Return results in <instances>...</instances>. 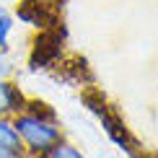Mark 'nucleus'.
<instances>
[{"instance_id":"2","label":"nucleus","mask_w":158,"mask_h":158,"mask_svg":"<svg viewBox=\"0 0 158 158\" xmlns=\"http://www.w3.org/2000/svg\"><path fill=\"white\" fill-rule=\"evenodd\" d=\"M21 150H23V143L13 127V122H5L0 117V158H18Z\"/></svg>"},{"instance_id":"4","label":"nucleus","mask_w":158,"mask_h":158,"mask_svg":"<svg viewBox=\"0 0 158 158\" xmlns=\"http://www.w3.org/2000/svg\"><path fill=\"white\" fill-rule=\"evenodd\" d=\"M47 158H83V153L73 145H68V143H57L55 148H49L47 153H44Z\"/></svg>"},{"instance_id":"3","label":"nucleus","mask_w":158,"mask_h":158,"mask_svg":"<svg viewBox=\"0 0 158 158\" xmlns=\"http://www.w3.org/2000/svg\"><path fill=\"white\" fill-rule=\"evenodd\" d=\"M18 109H23V96L13 83L5 78H0V117L5 114H18Z\"/></svg>"},{"instance_id":"1","label":"nucleus","mask_w":158,"mask_h":158,"mask_svg":"<svg viewBox=\"0 0 158 158\" xmlns=\"http://www.w3.org/2000/svg\"><path fill=\"white\" fill-rule=\"evenodd\" d=\"M47 104H31L29 111L16 114L13 127H16L18 137L31 153H47L60 143V127L52 122V111L44 109Z\"/></svg>"},{"instance_id":"5","label":"nucleus","mask_w":158,"mask_h":158,"mask_svg":"<svg viewBox=\"0 0 158 158\" xmlns=\"http://www.w3.org/2000/svg\"><path fill=\"white\" fill-rule=\"evenodd\" d=\"M10 31H13V16H10V13H5V10H0V49L8 44Z\"/></svg>"},{"instance_id":"6","label":"nucleus","mask_w":158,"mask_h":158,"mask_svg":"<svg viewBox=\"0 0 158 158\" xmlns=\"http://www.w3.org/2000/svg\"><path fill=\"white\" fill-rule=\"evenodd\" d=\"M5 70H8V65H5V57H3V55H0V78H3V75H5Z\"/></svg>"}]
</instances>
